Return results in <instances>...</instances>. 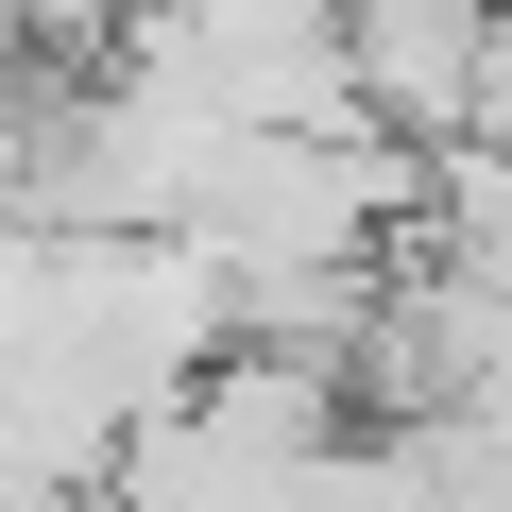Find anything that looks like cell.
Returning a JSON list of instances; mask_svg holds the SVG:
<instances>
[{"instance_id": "obj_1", "label": "cell", "mask_w": 512, "mask_h": 512, "mask_svg": "<svg viewBox=\"0 0 512 512\" xmlns=\"http://www.w3.org/2000/svg\"><path fill=\"white\" fill-rule=\"evenodd\" d=\"M342 103H359V137H393L410 171H427V154H478L495 0H342Z\"/></svg>"}, {"instance_id": "obj_2", "label": "cell", "mask_w": 512, "mask_h": 512, "mask_svg": "<svg viewBox=\"0 0 512 512\" xmlns=\"http://www.w3.org/2000/svg\"><path fill=\"white\" fill-rule=\"evenodd\" d=\"M171 18V0H18V35L52 52V86H86V69H137V35Z\"/></svg>"}]
</instances>
